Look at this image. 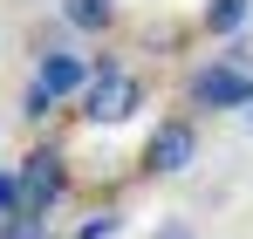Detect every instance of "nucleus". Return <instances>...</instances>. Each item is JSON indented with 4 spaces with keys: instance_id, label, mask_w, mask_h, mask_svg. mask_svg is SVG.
<instances>
[{
    "instance_id": "nucleus-1",
    "label": "nucleus",
    "mask_w": 253,
    "mask_h": 239,
    "mask_svg": "<svg viewBox=\"0 0 253 239\" xmlns=\"http://www.w3.org/2000/svg\"><path fill=\"white\" fill-rule=\"evenodd\" d=\"M137 110H144V82L130 76L117 55H96V76H89L83 110H76V117H83V123H96V130H117V123H130Z\"/></svg>"
},
{
    "instance_id": "nucleus-2",
    "label": "nucleus",
    "mask_w": 253,
    "mask_h": 239,
    "mask_svg": "<svg viewBox=\"0 0 253 239\" xmlns=\"http://www.w3.org/2000/svg\"><path fill=\"white\" fill-rule=\"evenodd\" d=\"M185 110H253V69L247 62H226V55H212L199 62L192 76H185Z\"/></svg>"
},
{
    "instance_id": "nucleus-3",
    "label": "nucleus",
    "mask_w": 253,
    "mask_h": 239,
    "mask_svg": "<svg viewBox=\"0 0 253 239\" xmlns=\"http://www.w3.org/2000/svg\"><path fill=\"white\" fill-rule=\"evenodd\" d=\"M14 178H21V212H28V219H48L55 205L69 199V158H62L55 144H35Z\"/></svg>"
},
{
    "instance_id": "nucleus-4",
    "label": "nucleus",
    "mask_w": 253,
    "mask_h": 239,
    "mask_svg": "<svg viewBox=\"0 0 253 239\" xmlns=\"http://www.w3.org/2000/svg\"><path fill=\"white\" fill-rule=\"evenodd\" d=\"M199 164V123L192 117H165L151 137H144V171L151 178H178Z\"/></svg>"
},
{
    "instance_id": "nucleus-5",
    "label": "nucleus",
    "mask_w": 253,
    "mask_h": 239,
    "mask_svg": "<svg viewBox=\"0 0 253 239\" xmlns=\"http://www.w3.org/2000/svg\"><path fill=\"white\" fill-rule=\"evenodd\" d=\"M89 76H96V62H83V55H69V48H55V55H35V82H42L55 103H83V89H89Z\"/></svg>"
},
{
    "instance_id": "nucleus-6",
    "label": "nucleus",
    "mask_w": 253,
    "mask_h": 239,
    "mask_svg": "<svg viewBox=\"0 0 253 239\" xmlns=\"http://www.w3.org/2000/svg\"><path fill=\"white\" fill-rule=\"evenodd\" d=\"M62 28L69 35H110L117 28V0H62Z\"/></svg>"
},
{
    "instance_id": "nucleus-7",
    "label": "nucleus",
    "mask_w": 253,
    "mask_h": 239,
    "mask_svg": "<svg viewBox=\"0 0 253 239\" xmlns=\"http://www.w3.org/2000/svg\"><path fill=\"white\" fill-rule=\"evenodd\" d=\"M247 21H253V0H206V7H199V28L219 35V41H233Z\"/></svg>"
},
{
    "instance_id": "nucleus-8",
    "label": "nucleus",
    "mask_w": 253,
    "mask_h": 239,
    "mask_svg": "<svg viewBox=\"0 0 253 239\" xmlns=\"http://www.w3.org/2000/svg\"><path fill=\"white\" fill-rule=\"evenodd\" d=\"M117 233H124V212L103 205V212H89V219H83V233H76V239H117Z\"/></svg>"
},
{
    "instance_id": "nucleus-9",
    "label": "nucleus",
    "mask_w": 253,
    "mask_h": 239,
    "mask_svg": "<svg viewBox=\"0 0 253 239\" xmlns=\"http://www.w3.org/2000/svg\"><path fill=\"white\" fill-rule=\"evenodd\" d=\"M0 239H48V219H0Z\"/></svg>"
},
{
    "instance_id": "nucleus-10",
    "label": "nucleus",
    "mask_w": 253,
    "mask_h": 239,
    "mask_svg": "<svg viewBox=\"0 0 253 239\" xmlns=\"http://www.w3.org/2000/svg\"><path fill=\"white\" fill-rule=\"evenodd\" d=\"M0 219H21V178L0 171Z\"/></svg>"
},
{
    "instance_id": "nucleus-11",
    "label": "nucleus",
    "mask_w": 253,
    "mask_h": 239,
    "mask_svg": "<svg viewBox=\"0 0 253 239\" xmlns=\"http://www.w3.org/2000/svg\"><path fill=\"white\" fill-rule=\"evenodd\" d=\"M48 110H55V96H48L42 82H28V96H21V117H35V123H42Z\"/></svg>"
},
{
    "instance_id": "nucleus-12",
    "label": "nucleus",
    "mask_w": 253,
    "mask_h": 239,
    "mask_svg": "<svg viewBox=\"0 0 253 239\" xmlns=\"http://www.w3.org/2000/svg\"><path fill=\"white\" fill-rule=\"evenodd\" d=\"M151 239H199V226H192V219H158Z\"/></svg>"
},
{
    "instance_id": "nucleus-13",
    "label": "nucleus",
    "mask_w": 253,
    "mask_h": 239,
    "mask_svg": "<svg viewBox=\"0 0 253 239\" xmlns=\"http://www.w3.org/2000/svg\"><path fill=\"white\" fill-rule=\"evenodd\" d=\"M240 123H247V137H253V110H247V117H240Z\"/></svg>"
}]
</instances>
